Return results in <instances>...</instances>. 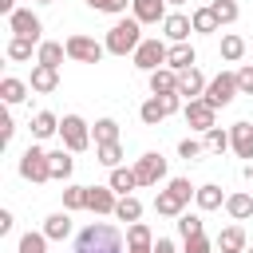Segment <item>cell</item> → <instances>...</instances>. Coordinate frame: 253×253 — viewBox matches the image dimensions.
<instances>
[{
  "mask_svg": "<svg viewBox=\"0 0 253 253\" xmlns=\"http://www.w3.org/2000/svg\"><path fill=\"white\" fill-rule=\"evenodd\" d=\"M75 253H123V233L111 221H91L79 229Z\"/></svg>",
  "mask_w": 253,
  "mask_h": 253,
  "instance_id": "cell-1",
  "label": "cell"
},
{
  "mask_svg": "<svg viewBox=\"0 0 253 253\" xmlns=\"http://www.w3.org/2000/svg\"><path fill=\"white\" fill-rule=\"evenodd\" d=\"M142 40H146V36H142V24H138L134 16H130V20H126V16H119V20L107 28V40H103V47H107L111 55H134Z\"/></svg>",
  "mask_w": 253,
  "mask_h": 253,
  "instance_id": "cell-2",
  "label": "cell"
},
{
  "mask_svg": "<svg viewBox=\"0 0 253 253\" xmlns=\"http://www.w3.org/2000/svg\"><path fill=\"white\" fill-rule=\"evenodd\" d=\"M194 194H198V186H190V178H170L166 190L154 194V210H158L162 217H182Z\"/></svg>",
  "mask_w": 253,
  "mask_h": 253,
  "instance_id": "cell-3",
  "label": "cell"
},
{
  "mask_svg": "<svg viewBox=\"0 0 253 253\" xmlns=\"http://www.w3.org/2000/svg\"><path fill=\"white\" fill-rule=\"evenodd\" d=\"M59 142H63V150H71V154H83V150L91 146V126L83 123V115H63V119H59Z\"/></svg>",
  "mask_w": 253,
  "mask_h": 253,
  "instance_id": "cell-4",
  "label": "cell"
},
{
  "mask_svg": "<svg viewBox=\"0 0 253 253\" xmlns=\"http://www.w3.org/2000/svg\"><path fill=\"white\" fill-rule=\"evenodd\" d=\"M237 95H241V91H237V71H217V75L206 83V95H202V99L217 111V107H229Z\"/></svg>",
  "mask_w": 253,
  "mask_h": 253,
  "instance_id": "cell-5",
  "label": "cell"
},
{
  "mask_svg": "<svg viewBox=\"0 0 253 253\" xmlns=\"http://www.w3.org/2000/svg\"><path fill=\"white\" fill-rule=\"evenodd\" d=\"M20 178H28V182H36V186L51 182V162H47V150H43V146H28V150L20 154Z\"/></svg>",
  "mask_w": 253,
  "mask_h": 253,
  "instance_id": "cell-6",
  "label": "cell"
},
{
  "mask_svg": "<svg viewBox=\"0 0 253 253\" xmlns=\"http://www.w3.org/2000/svg\"><path fill=\"white\" fill-rule=\"evenodd\" d=\"M166 55H170V47H166V43H162L158 36H146V40L138 43V51H134L130 59H134V67H138V71H146V75H150V71L166 67Z\"/></svg>",
  "mask_w": 253,
  "mask_h": 253,
  "instance_id": "cell-7",
  "label": "cell"
},
{
  "mask_svg": "<svg viewBox=\"0 0 253 253\" xmlns=\"http://www.w3.org/2000/svg\"><path fill=\"white\" fill-rule=\"evenodd\" d=\"M130 170H134L138 186H158V182L166 178V158H162L158 150H146V154H142V158H138Z\"/></svg>",
  "mask_w": 253,
  "mask_h": 253,
  "instance_id": "cell-8",
  "label": "cell"
},
{
  "mask_svg": "<svg viewBox=\"0 0 253 253\" xmlns=\"http://www.w3.org/2000/svg\"><path fill=\"white\" fill-rule=\"evenodd\" d=\"M8 28H12V36H24V40L43 43V40H40V36H43V24H40V16H36L32 8H16V12L8 16Z\"/></svg>",
  "mask_w": 253,
  "mask_h": 253,
  "instance_id": "cell-9",
  "label": "cell"
},
{
  "mask_svg": "<svg viewBox=\"0 0 253 253\" xmlns=\"http://www.w3.org/2000/svg\"><path fill=\"white\" fill-rule=\"evenodd\" d=\"M103 43L99 40H91V36H67V55L75 59V63H99L103 59Z\"/></svg>",
  "mask_w": 253,
  "mask_h": 253,
  "instance_id": "cell-10",
  "label": "cell"
},
{
  "mask_svg": "<svg viewBox=\"0 0 253 253\" xmlns=\"http://www.w3.org/2000/svg\"><path fill=\"white\" fill-rule=\"evenodd\" d=\"M182 115H186L190 130H202V134H206V130H213V126H217V123H213V119H217V111H213L206 99H194V103H186V111H182Z\"/></svg>",
  "mask_w": 253,
  "mask_h": 253,
  "instance_id": "cell-11",
  "label": "cell"
},
{
  "mask_svg": "<svg viewBox=\"0 0 253 253\" xmlns=\"http://www.w3.org/2000/svg\"><path fill=\"white\" fill-rule=\"evenodd\" d=\"M115 206H119V194L111 186H87V210L91 213L107 217V213H115Z\"/></svg>",
  "mask_w": 253,
  "mask_h": 253,
  "instance_id": "cell-12",
  "label": "cell"
},
{
  "mask_svg": "<svg viewBox=\"0 0 253 253\" xmlns=\"http://www.w3.org/2000/svg\"><path fill=\"white\" fill-rule=\"evenodd\" d=\"M190 32H194V20L182 16V12H170V16L162 20V36H166L170 43H190Z\"/></svg>",
  "mask_w": 253,
  "mask_h": 253,
  "instance_id": "cell-13",
  "label": "cell"
},
{
  "mask_svg": "<svg viewBox=\"0 0 253 253\" xmlns=\"http://www.w3.org/2000/svg\"><path fill=\"white\" fill-rule=\"evenodd\" d=\"M206 75L198 71V67H190V71H178V95L186 99V103H194V99H202L206 95Z\"/></svg>",
  "mask_w": 253,
  "mask_h": 253,
  "instance_id": "cell-14",
  "label": "cell"
},
{
  "mask_svg": "<svg viewBox=\"0 0 253 253\" xmlns=\"http://www.w3.org/2000/svg\"><path fill=\"white\" fill-rule=\"evenodd\" d=\"M229 150L237 158H249L253 162V123H233L229 126Z\"/></svg>",
  "mask_w": 253,
  "mask_h": 253,
  "instance_id": "cell-15",
  "label": "cell"
},
{
  "mask_svg": "<svg viewBox=\"0 0 253 253\" xmlns=\"http://www.w3.org/2000/svg\"><path fill=\"white\" fill-rule=\"evenodd\" d=\"M130 16L138 24H162L170 12H166V0H134L130 4Z\"/></svg>",
  "mask_w": 253,
  "mask_h": 253,
  "instance_id": "cell-16",
  "label": "cell"
},
{
  "mask_svg": "<svg viewBox=\"0 0 253 253\" xmlns=\"http://www.w3.org/2000/svg\"><path fill=\"white\" fill-rule=\"evenodd\" d=\"M63 59H71V55H67V43H59V40H43L36 47V63H43V67H55L59 71Z\"/></svg>",
  "mask_w": 253,
  "mask_h": 253,
  "instance_id": "cell-17",
  "label": "cell"
},
{
  "mask_svg": "<svg viewBox=\"0 0 253 253\" xmlns=\"http://www.w3.org/2000/svg\"><path fill=\"white\" fill-rule=\"evenodd\" d=\"M194 63H198L194 43H170V55H166V67L170 71H190Z\"/></svg>",
  "mask_w": 253,
  "mask_h": 253,
  "instance_id": "cell-18",
  "label": "cell"
},
{
  "mask_svg": "<svg viewBox=\"0 0 253 253\" xmlns=\"http://www.w3.org/2000/svg\"><path fill=\"white\" fill-rule=\"evenodd\" d=\"M28 87H32V91H40V95H51V91L59 87V71H55V67H43V63H36V67H32V79H28Z\"/></svg>",
  "mask_w": 253,
  "mask_h": 253,
  "instance_id": "cell-19",
  "label": "cell"
},
{
  "mask_svg": "<svg viewBox=\"0 0 253 253\" xmlns=\"http://www.w3.org/2000/svg\"><path fill=\"white\" fill-rule=\"evenodd\" d=\"M146 83H150V95H178V71H170V67L150 71Z\"/></svg>",
  "mask_w": 253,
  "mask_h": 253,
  "instance_id": "cell-20",
  "label": "cell"
},
{
  "mask_svg": "<svg viewBox=\"0 0 253 253\" xmlns=\"http://www.w3.org/2000/svg\"><path fill=\"white\" fill-rule=\"evenodd\" d=\"M28 91H32V87H28L24 79H16V75H4V79H0V99H4L8 107L24 103V99H28Z\"/></svg>",
  "mask_w": 253,
  "mask_h": 253,
  "instance_id": "cell-21",
  "label": "cell"
},
{
  "mask_svg": "<svg viewBox=\"0 0 253 253\" xmlns=\"http://www.w3.org/2000/svg\"><path fill=\"white\" fill-rule=\"evenodd\" d=\"M166 115H170V107H166V99H162V95H150V99L138 107V119H142L146 126H158Z\"/></svg>",
  "mask_w": 253,
  "mask_h": 253,
  "instance_id": "cell-22",
  "label": "cell"
},
{
  "mask_svg": "<svg viewBox=\"0 0 253 253\" xmlns=\"http://www.w3.org/2000/svg\"><path fill=\"white\" fill-rule=\"evenodd\" d=\"M47 162H51V178L55 182H67L71 178V170H75V158H71V150H47Z\"/></svg>",
  "mask_w": 253,
  "mask_h": 253,
  "instance_id": "cell-23",
  "label": "cell"
},
{
  "mask_svg": "<svg viewBox=\"0 0 253 253\" xmlns=\"http://www.w3.org/2000/svg\"><path fill=\"white\" fill-rule=\"evenodd\" d=\"M225 198L229 194H221V186L217 182H206V186H198V194H194V202H198V210H217V206H225Z\"/></svg>",
  "mask_w": 253,
  "mask_h": 253,
  "instance_id": "cell-24",
  "label": "cell"
},
{
  "mask_svg": "<svg viewBox=\"0 0 253 253\" xmlns=\"http://www.w3.org/2000/svg\"><path fill=\"white\" fill-rule=\"evenodd\" d=\"M225 213H229L233 221H245V217H253V194H245V190L229 194V198H225Z\"/></svg>",
  "mask_w": 253,
  "mask_h": 253,
  "instance_id": "cell-25",
  "label": "cell"
},
{
  "mask_svg": "<svg viewBox=\"0 0 253 253\" xmlns=\"http://www.w3.org/2000/svg\"><path fill=\"white\" fill-rule=\"evenodd\" d=\"M43 233H47V241H67V237H71V213H67V210L51 213V217L43 221Z\"/></svg>",
  "mask_w": 253,
  "mask_h": 253,
  "instance_id": "cell-26",
  "label": "cell"
},
{
  "mask_svg": "<svg viewBox=\"0 0 253 253\" xmlns=\"http://www.w3.org/2000/svg\"><path fill=\"white\" fill-rule=\"evenodd\" d=\"M213 245H217L221 253H245V229H241V225H225Z\"/></svg>",
  "mask_w": 253,
  "mask_h": 253,
  "instance_id": "cell-27",
  "label": "cell"
},
{
  "mask_svg": "<svg viewBox=\"0 0 253 253\" xmlns=\"http://www.w3.org/2000/svg\"><path fill=\"white\" fill-rule=\"evenodd\" d=\"M107 186H111V190H115L119 198H126L130 190H138V178H134V170H126V166H115V170H111V182H107Z\"/></svg>",
  "mask_w": 253,
  "mask_h": 253,
  "instance_id": "cell-28",
  "label": "cell"
},
{
  "mask_svg": "<svg viewBox=\"0 0 253 253\" xmlns=\"http://www.w3.org/2000/svg\"><path fill=\"white\" fill-rule=\"evenodd\" d=\"M126 249H154V233H150L146 221L126 225Z\"/></svg>",
  "mask_w": 253,
  "mask_h": 253,
  "instance_id": "cell-29",
  "label": "cell"
},
{
  "mask_svg": "<svg viewBox=\"0 0 253 253\" xmlns=\"http://www.w3.org/2000/svg\"><path fill=\"white\" fill-rule=\"evenodd\" d=\"M32 47H40V43H36V40H24V36H12L8 47H4V55H8L12 63H24V59H32Z\"/></svg>",
  "mask_w": 253,
  "mask_h": 253,
  "instance_id": "cell-30",
  "label": "cell"
},
{
  "mask_svg": "<svg viewBox=\"0 0 253 253\" xmlns=\"http://www.w3.org/2000/svg\"><path fill=\"white\" fill-rule=\"evenodd\" d=\"M32 134H36V138H51V134H59V119H55L51 111H36V119H32Z\"/></svg>",
  "mask_w": 253,
  "mask_h": 253,
  "instance_id": "cell-31",
  "label": "cell"
},
{
  "mask_svg": "<svg viewBox=\"0 0 253 253\" xmlns=\"http://www.w3.org/2000/svg\"><path fill=\"white\" fill-rule=\"evenodd\" d=\"M115 217H119V221H126V225H134V221L142 217V202H138L134 194L119 198V206H115Z\"/></svg>",
  "mask_w": 253,
  "mask_h": 253,
  "instance_id": "cell-32",
  "label": "cell"
},
{
  "mask_svg": "<svg viewBox=\"0 0 253 253\" xmlns=\"http://www.w3.org/2000/svg\"><path fill=\"white\" fill-rule=\"evenodd\" d=\"M190 20H194V32H202V36H213V32L221 28L210 4H206V8H194V16H190Z\"/></svg>",
  "mask_w": 253,
  "mask_h": 253,
  "instance_id": "cell-33",
  "label": "cell"
},
{
  "mask_svg": "<svg viewBox=\"0 0 253 253\" xmlns=\"http://www.w3.org/2000/svg\"><path fill=\"white\" fill-rule=\"evenodd\" d=\"M241 55H245V40H241L237 32H225V36H221V59H225V63H237Z\"/></svg>",
  "mask_w": 253,
  "mask_h": 253,
  "instance_id": "cell-34",
  "label": "cell"
},
{
  "mask_svg": "<svg viewBox=\"0 0 253 253\" xmlns=\"http://www.w3.org/2000/svg\"><path fill=\"white\" fill-rule=\"evenodd\" d=\"M95 162H103L107 170L123 166V146H119V142H103V146H95Z\"/></svg>",
  "mask_w": 253,
  "mask_h": 253,
  "instance_id": "cell-35",
  "label": "cell"
},
{
  "mask_svg": "<svg viewBox=\"0 0 253 253\" xmlns=\"http://www.w3.org/2000/svg\"><path fill=\"white\" fill-rule=\"evenodd\" d=\"M174 225H178L182 241H190V237H202V233H206V221H202L198 213H182V217H178Z\"/></svg>",
  "mask_w": 253,
  "mask_h": 253,
  "instance_id": "cell-36",
  "label": "cell"
},
{
  "mask_svg": "<svg viewBox=\"0 0 253 253\" xmlns=\"http://www.w3.org/2000/svg\"><path fill=\"white\" fill-rule=\"evenodd\" d=\"M91 138H95V146H103V142H119V123H115V119H99L95 130H91Z\"/></svg>",
  "mask_w": 253,
  "mask_h": 253,
  "instance_id": "cell-37",
  "label": "cell"
},
{
  "mask_svg": "<svg viewBox=\"0 0 253 253\" xmlns=\"http://www.w3.org/2000/svg\"><path fill=\"white\" fill-rule=\"evenodd\" d=\"M206 154H225L229 150V130H221V126H213V130H206Z\"/></svg>",
  "mask_w": 253,
  "mask_h": 253,
  "instance_id": "cell-38",
  "label": "cell"
},
{
  "mask_svg": "<svg viewBox=\"0 0 253 253\" xmlns=\"http://www.w3.org/2000/svg\"><path fill=\"white\" fill-rule=\"evenodd\" d=\"M63 210H67V213L87 210V186H67V190H63Z\"/></svg>",
  "mask_w": 253,
  "mask_h": 253,
  "instance_id": "cell-39",
  "label": "cell"
},
{
  "mask_svg": "<svg viewBox=\"0 0 253 253\" xmlns=\"http://www.w3.org/2000/svg\"><path fill=\"white\" fill-rule=\"evenodd\" d=\"M210 8H213V16H217V24H233V20L241 16V8H237V0H213Z\"/></svg>",
  "mask_w": 253,
  "mask_h": 253,
  "instance_id": "cell-40",
  "label": "cell"
},
{
  "mask_svg": "<svg viewBox=\"0 0 253 253\" xmlns=\"http://www.w3.org/2000/svg\"><path fill=\"white\" fill-rule=\"evenodd\" d=\"M20 253H47V233H24L20 237Z\"/></svg>",
  "mask_w": 253,
  "mask_h": 253,
  "instance_id": "cell-41",
  "label": "cell"
},
{
  "mask_svg": "<svg viewBox=\"0 0 253 253\" xmlns=\"http://www.w3.org/2000/svg\"><path fill=\"white\" fill-rule=\"evenodd\" d=\"M178 154H182L186 162H194V158L206 154V142H198V138H182V142H178Z\"/></svg>",
  "mask_w": 253,
  "mask_h": 253,
  "instance_id": "cell-42",
  "label": "cell"
},
{
  "mask_svg": "<svg viewBox=\"0 0 253 253\" xmlns=\"http://www.w3.org/2000/svg\"><path fill=\"white\" fill-rule=\"evenodd\" d=\"M237 91H241V95H253V63L237 67Z\"/></svg>",
  "mask_w": 253,
  "mask_h": 253,
  "instance_id": "cell-43",
  "label": "cell"
},
{
  "mask_svg": "<svg viewBox=\"0 0 253 253\" xmlns=\"http://www.w3.org/2000/svg\"><path fill=\"white\" fill-rule=\"evenodd\" d=\"M182 253H213V241H210V237H206V233H202V237H190V241H186V249H182Z\"/></svg>",
  "mask_w": 253,
  "mask_h": 253,
  "instance_id": "cell-44",
  "label": "cell"
},
{
  "mask_svg": "<svg viewBox=\"0 0 253 253\" xmlns=\"http://www.w3.org/2000/svg\"><path fill=\"white\" fill-rule=\"evenodd\" d=\"M12 134H16V123L4 115V119H0V142H12Z\"/></svg>",
  "mask_w": 253,
  "mask_h": 253,
  "instance_id": "cell-45",
  "label": "cell"
},
{
  "mask_svg": "<svg viewBox=\"0 0 253 253\" xmlns=\"http://www.w3.org/2000/svg\"><path fill=\"white\" fill-rule=\"evenodd\" d=\"M150 253H178V245L170 241V237H154V249Z\"/></svg>",
  "mask_w": 253,
  "mask_h": 253,
  "instance_id": "cell-46",
  "label": "cell"
},
{
  "mask_svg": "<svg viewBox=\"0 0 253 253\" xmlns=\"http://www.w3.org/2000/svg\"><path fill=\"white\" fill-rule=\"evenodd\" d=\"M126 4H130V0H111L103 12H107V16H123V12H126Z\"/></svg>",
  "mask_w": 253,
  "mask_h": 253,
  "instance_id": "cell-47",
  "label": "cell"
},
{
  "mask_svg": "<svg viewBox=\"0 0 253 253\" xmlns=\"http://www.w3.org/2000/svg\"><path fill=\"white\" fill-rule=\"evenodd\" d=\"M8 229H12V213H8V210H0V237H4Z\"/></svg>",
  "mask_w": 253,
  "mask_h": 253,
  "instance_id": "cell-48",
  "label": "cell"
},
{
  "mask_svg": "<svg viewBox=\"0 0 253 253\" xmlns=\"http://www.w3.org/2000/svg\"><path fill=\"white\" fill-rule=\"evenodd\" d=\"M0 12H4V16H12V12H16V0H0Z\"/></svg>",
  "mask_w": 253,
  "mask_h": 253,
  "instance_id": "cell-49",
  "label": "cell"
},
{
  "mask_svg": "<svg viewBox=\"0 0 253 253\" xmlns=\"http://www.w3.org/2000/svg\"><path fill=\"white\" fill-rule=\"evenodd\" d=\"M83 4H87V8H95V12H103V8L111 4V0H83Z\"/></svg>",
  "mask_w": 253,
  "mask_h": 253,
  "instance_id": "cell-50",
  "label": "cell"
},
{
  "mask_svg": "<svg viewBox=\"0 0 253 253\" xmlns=\"http://www.w3.org/2000/svg\"><path fill=\"white\" fill-rule=\"evenodd\" d=\"M166 4H174V8H178V4H186V0H166Z\"/></svg>",
  "mask_w": 253,
  "mask_h": 253,
  "instance_id": "cell-51",
  "label": "cell"
},
{
  "mask_svg": "<svg viewBox=\"0 0 253 253\" xmlns=\"http://www.w3.org/2000/svg\"><path fill=\"white\" fill-rule=\"evenodd\" d=\"M126 253H150V249H126Z\"/></svg>",
  "mask_w": 253,
  "mask_h": 253,
  "instance_id": "cell-52",
  "label": "cell"
},
{
  "mask_svg": "<svg viewBox=\"0 0 253 253\" xmlns=\"http://www.w3.org/2000/svg\"><path fill=\"white\" fill-rule=\"evenodd\" d=\"M36 4H55V0H36Z\"/></svg>",
  "mask_w": 253,
  "mask_h": 253,
  "instance_id": "cell-53",
  "label": "cell"
},
{
  "mask_svg": "<svg viewBox=\"0 0 253 253\" xmlns=\"http://www.w3.org/2000/svg\"><path fill=\"white\" fill-rule=\"evenodd\" d=\"M249 253H253V245H249Z\"/></svg>",
  "mask_w": 253,
  "mask_h": 253,
  "instance_id": "cell-54",
  "label": "cell"
},
{
  "mask_svg": "<svg viewBox=\"0 0 253 253\" xmlns=\"http://www.w3.org/2000/svg\"><path fill=\"white\" fill-rule=\"evenodd\" d=\"M130 4H134V0H130Z\"/></svg>",
  "mask_w": 253,
  "mask_h": 253,
  "instance_id": "cell-55",
  "label": "cell"
}]
</instances>
